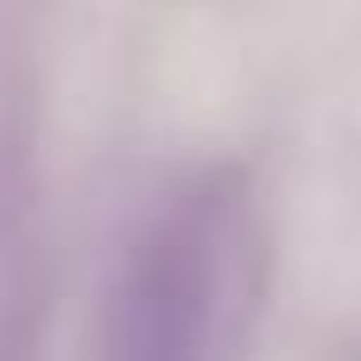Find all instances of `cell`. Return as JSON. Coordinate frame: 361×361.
Masks as SVG:
<instances>
[{"instance_id": "obj_1", "label": "cell", "mask_w": 361, "mask_h": 361, "mask_svg": "<svg viewBox=\"0 0 361 361\" xmlns=\"http://www.w3.org/2000/svg\"><path fill=\"white\" fill-rule=\"evenodd\" d=\"M235 305L241 222L228 197H190L133 254L108 317V361H228Z\"/></svg>"}]
</instances>
